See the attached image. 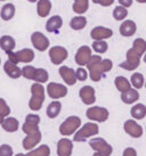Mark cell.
Here are the masks:
<instances>
[{
    "label": "cell",
    "mask_w": 146,
    "mask_h": 156,
    "mask_svg": "<svg viewBox=\"0 0 146 156\" xmlns=\"http://www.w3.org/2000/svg\"><path fill=\"white\" fill-rule=\"evenodd\" d=\"M6 54L8 56V61H10L14 64H17V63H31L35 59V51L30 48L21 49L17 52L7 51Z\"/></svg>",
    "instance_id": "5b68a950"
},
{
    "label": "cell",
    "mask_w": 146,
    "mask_h": 156,
    "mask_svg": "<svg viewBox=\"0 0 146 156\" xmlns=\"http://www.w3.org/2000/svg\"><path fill=\"white\" fill-rule=\"evenodd\" d=\"M73 151L72 141L68 138L60 139L57 144V155L58 156H71Z\"/></svg>",
    "instance_id": "e0dca14e"
},
{
    "label": "cell",
    "mask_w": 146,
    "mask_h": 156,
    "mask_svg": "<svg viewBox=\"0 0 146 156\" xmlns=\"http://www.w3.org/2000/svg\"><path fill=\"white\" fill-rule=\"evenodd\" d=\"M136 30H137L136 23L130 20L122 22V24L120 25V33L123 37H131L136 33Z\"/></svg>",
    "instance_id": "d6986e66"
},
{
    "label": "cell",
    "mask_w": 146,
    "mask_h": 156,
    "mask_svg": "<svg viewBox=\"0 0 146 156\" xmlns=\"http://www.w3.org/2000/svg\"><path fill=\"white\" fill-rule=\"evenodd\" d=\"M4 71L6 72V74L8 75L9 78L12 79H18L22 75L21 69L16 64L12 63L10 61H7L4 64Z\"/></svg>",
    "instance_id": "44dd1931"
},
{
    "label": "cell",
    "mask_w": 146,
    "mask_h": 156,
    "mask_svg": "<svg viewBox=\"0 0 146 156\" xmlns=\"http://www.w3.org/2000/svg\"><path fill=\"white\" fill-rule=\"evenodd\" d=\"M123 156H137V153L136 151L131 147H128L125 149V152H123Z\"/></svg>",
    "instance_id": "7bdbcfd3"
},
{
    "label": "cell",
    "mask_w": 146,
    "mask_h": 156,
    "mask_svg": "<svg viewBox=\"0 0 146 156\" xmlns=\"http://www.w3.org/2000/svg\"><path fill=\"white\" fill-rule=\"evenodd\" d=\"M136 1L141 2V4H145V2H146V0H136Z\"/></svg>",
    "instance_id": "bcb514c9"
},
{
    "label": "cell",
    "mask_w": 146,
    "mask_h": 156,
    "mask_svg": "<svg viewBox=\"0 0 146 156\" xmlns=\"http://www.w3.org/2000/svg\"><path fill=\"white\" fill-rule=\"evenodd\" d=\"M87 67L89 69L90 79L95 82L100 81L103 74L111 71L113 67V63L111 59H102L99 55H91L89 62L87 63Z\"/></svg>",
    "instance_id": "7a4b0ae2"
},
{
    "label": "cell",
    "mask_w": 146,
    "mask_h": 156,
    "mask_svg": "<svg viewBox=\"0 0 146 156\" xmlns=\"http://www.w3.org/2000/svg\"><path fill=\"white\" fill-rule=\"evenodd\" d=\"M91 47L94 49V51H96L97 54H104L108 50V44L105 40H95L91 44Z\"/></svg>",
    "instance_id": "e575fe53"
},
{
    "label": "cell",
    "mask_w": 146,
    "mask_h": 156,
    "mask_svg": "<svg viewBox=\"0 0 146 156\" xmlns=\"http://www.w3.org/2000/svg\"><path fill=\"white\" fill-rule=\"evenodd\" d=\"M86 115L91 121L105 122L108 119V111L105 107L94 106V107H90V108L87 109Z\"/></svg>",
    "instance_id": "9c48e42d"
},
{
    "label": "cell",
    "mask_w": 146,
    "mask_h": 156,
    "mask_svg": "<svg viewBox=\"0 0 146 156\" xmlns=\"http://www.w3.org/2000/svg\"><path fill=\"white\" fill-rule=\"evenodd\" d=\"M25 122L31 123V124H38L40 123V116L35 115V114H27L25 117Z\"/></svg>",
    "instance_id": "60d3db41"
},
{
    "label": "cell",
    "mask_w": 146,
    "mask_h": 156,
    "mask_svg": "<svg viewBox=\"0 0 146 156\" xmlns=\"http://www.w3.org/2000/svg\"><path fill=\"white\" fill-rule=\"evenodd\" d=\"M22 130L24 133H26V137L23 140V148L26 151L33 149L41 140V132L39 130L38 124H31L24 122Z\"/></svg>",
    "instance_id": "3957f363"
},
{
    "label": "cell",
    "mask_w": 146,
    "mask_h": 156,
    "mask_svg": "<svg viewBox=\"0 0 146 156\" xmlns=\"http://www.w3.org/2000/svg\"><path fill=\"white\" fill-rule=\"evenodd\" d=\"M87 25V18L85 16H75L70 21V26L72 30L79 31L85 29Z\"/></svg>",
    "instance_id": "f1b7e54d"
},
{
    "label": "cell",
    "mask_w": 146,
    "mask_h": 156,
    "mask_svg": "<svg viewBox=\"0 0 146 156\" xmlns=\"http://www.w3.org/2000/svg\"><path fill=\"white\" fill-rule=\"evenodd\" d=\"M35 67L31 65H26L24 66L23 69H21V73L22 76H24L27 80H33V76H35Z\"/></svg>",
    "instance_id": "8d00e7d4"
},
{
    "label": "cell",
    "mask_w": 146,
    "mask_h": 156,
    "mask_svg": "<svg viewBox=\"0 0 146 156\" xmlns=\"http://www.w3.org/2000/svg\"><path fill=\"white\" fill-rule=\"evenodd\" d=\"M60 78L64 80V82L69 86H73L77 83V78H75V71L69 66H60Z\"/></svg>",
    "instance_id": "2e32d148"
},
{
    "label": "cell",
    "mask_w": 146,
    "mask_h": 156,
    "mask_svg": "<svg viewBox=\"0 0 146 156\" xmlns=\"http://www.w3.org/2000/svg\"><path fill=\"white\" fill-rule=\"evenodd\" d=\"M91 57V48L88 46H82L78 49L75 54V63L79 66H85Z\"/></svg>",
    "instance_id": "4fadbf2b"
},
{
    "label": "cell",
    "mask_w": 146,
    "mask_h": 156,
    "mask_svg": "<svg viewBox=\"0 0 146 156\" xmlns=\"http://www.w3.org/2000/svg\"><path fill=\"white\" fill-rule=\"evenodd\" d=\"M15 46H16V42H15L13 37H10V35H2L0 38V48L5 52L13 51Z\"/></svg>",
    "instance_id": "603a6c76"
},
{
    "label": "cell",
    "mask_w": 146,
    "mask_h": 156,
    "mask_svg": "<svg viewBox=\"0 0 146 156\" xmlns=\"http://www.w3.org/2000/svg\"><path fill=\"white\" fill-rule=\"evenodd\" d=\"M62 25H63L62 17L58 16V15H55V16L50 17L47 21V23H46V30L48 32H50V33H54V32H57V31L60 30Z\"/></svg>",
    "instance_id": "ffe728a7"
},
{
    "label": "cell",
    "mask_w": 146,
    "mask_h": 156,
    "mask_svg": "<svg viewBox=\"0 0 146 156\" xmlns=\"http://www.w3.org/2000/svg\"><path fill=\"white\" fill-rule=\"evenodd\" d=\"M130 114H131V116L133 119L143 120L146 116V106L144 104L135 105L133 108H131V111H130Z\"/></svg>",
    "instance_id": "f546056e"
},
{
    "label": "cell",
    "mask_w": 146,
    "mask_h": 156,
    "mask_svg": "<svg viewBox=\"0 0 146 156\" xmlns=\"http://www.w3.org/2000/svg\"><path fill=\"white\" fill-rule=\"evenodd\" d=\"M9 113H10V108L6 103V100L0 98V115L2 117H6L9 115Z\"/></svg>",
    "instance_id": "74e56055"
},
{
    "label": "cell",
    "mask_w": 146,
    "mask_h": 156,
    "mask_svg": "<svg viewBox=\"0 0 146 156\" xmlns=\"http://www.w3.org/2000/svg\"><path fill=\"white\" fill-rule=\"evenodd\" d=\"M79 96L81 98L82 103L86 105H91L96 101V96H95V89L90 86H85L79 91Z\"/></svg>",
    "instance_id": "9a60e30c"
},
{
    "label": "cell",
    "mask_w": 146,
    "mask_h": 156,
    "mask_svg": "<svg viewBox=\"0 0 146 156\" xmlns=\"http://www.w3.org/2000/svg\"><path fill=\"white\" fill-rule=\"evenodd\" d=\"M52 10V2L50 0H38L37 13L40 17H47Z\"/></svg>",
    "instance_id": "7402d4cb"
},
{
    "label": "cell",
    "mask_w": 146,
    "mask_h": 156,
    "mask_svg": "<svg viewBox=\"0 0 146 156\" xmlns=\"http://www.w3.org/2000/svg\"><path fill=\"white\" fill-rule=\"evenodd\" d=\"M119 4L120 6L125 7V8H128L133 5V0H119Z\"/></svg>",
    "instance_id": "ee69618b"
},
{
    "label": "cell",
    "mask_w": 146,
    "mask_h": 156,
    "mask_svg": "<svg viewBox=\"0 0 146 156\" xmlns=\"http://www.w3.org/2000/svg\"><path fill=\"white\" fill-rule=\"evenodd\" d=\"M18 124L20 123H18V121L15 117H8V119L4 120L2 123H1L4 130L7 131V132H15V131H17Z\"/></svg>",
    "instance_id": "4316f807"
},
{
    "label": "cell",
    "mask_w": 146,
    "mask_h": 156,
    "mask_svg": "<svg viewBox=\"0 0 146 156\" xmlns=\"http://www.w3.org/2000/svg\"><path fill=\"white\" fill-rule=\"evenodd\" d=\"M139 98V94H138L137 89H129V90L122 92L121 95V100L125 103V104H133L136 100H138Z\"/></svg>",
    "instance_id": "cb8c5ba5"
},
{
    "label": "cell",
    "mask_w": 146,
    "mask_h": 156,
    "mask_svg": "<svg viewBox=\"0 0 146 156\" xmlns=\"http://www.w3.org/2000/svg\"><path fill=\"white\" fill-rule=\"evenodd\" d=\"M15 156H26V155H24V154H21V153H20V154H17V155H15Z\"/></svg>",
    "instance_id": "681fc988"
},
{
    "label": "cell",
    "mask_w": 146,
    "mask_h": 156,
    "mask_svg": "<svg viewBox=\"0 0 146 156\" xmlns=\"http://www.w3.org/2000/svg\"><path fill=\"white\" fill-rule=\"evenodd\" d=\"M94 4H97V5H100V6H103V7H108V6H111L113 2H114V0H91Z\"/></svg>",
    "instance_id": "b9f144b4"
},
{
    "label": "cell",
    "mask_w": 146,
    "mask_h": 156,
    "mask_svg": "<svg viewBox=\"0 0 146 156\" xmlns=\"http://www.w3.org/2000/svg\"><path fill=\"white\" fill-rule=\"evenodd\" d=\"M50 155V148L48 147L47 145H42L38 147L37 149L30 151L26 154V156H49Z\"/></svg>",
    "instance_id": "d6a6232c"
},
{
    "label": "cell",
    "mask_w": 146,
    "mask_h": 156,
    "mask_svg": "<svg viewBox=\"0 0 146 156\" xmlns=\"http://www.w3.org/2000/svg\"><path fill=\"white\" fill-rule=\"evenodd\" d=\"M146 51V41L142 38L135 39L133 44V48H130L127 51V61L119 64L121 69L127 71H133L141 64L142 56Z\"/></svg>",
    "instance_id": "6da1fadb"
},
{
    "label": "cell",
    "mask_w": 146,
    "mask_h": 156,
    "mask_svg": "<svg viewBox=\"0 0 146 156\" xmlns=\"http://www.w3.org/2000/svg\"><path fill=\"white\" fill-rule=\"evenodd\" d=\"M72 8L74 13H77L78 15H82L89 8V0H74Z\"/></svg>",
    "instance_id": "484cf974"
},
{
    "label": "cell",
    "mask_w": 146,
    "mask_h": 156,
    "mask_svg": "<svg viewBox=\"0 0 146 156\" xmlns=\"http://www.w3.org/2000/svg\"><path fill=\"white\" fill-rule=\"evenodd\" d=\"M0 156H13V148L9 145L0 146Z\"/></svg>",
    "instance_id": "ab89813d"
},
{
    "label": "cell",
    "mask_w": 146,
    "mask_h": 156,
    "mask_svg": "<svg viewBox=\"0 0 146 156\" xmlns=\"http://www.w3.org/2000/svg\"><path fill=\"white\" fill-rule=\"evenodd\" d=\"M69 52L68 49L60 46H55L49 49V58L54 65H60L68 58Z\"/></svg>",
    "instance_id": "ba28073f"
},
{
    "label": "cell",
    "mask_w": 146,
    "mask_h": 156,
    "mask_svg": "<svg viewBox=\"0 0 146 156\" xmlns=\"http://www.w3.org/2000/svg\"><path fill=\"white\" fill-rule=\"evenodd\" d=\"M128 16V9L122 6H116L113 10V17L116 21H123Z\"/></svg>",
    "instance_id": "d590c367"
},
{
    "label": "cell",
    "mask_w": 146,
    "mask_h": 156,
    "mask_svg": "<svg viewBox=\"0 0 146 156\" xmlns=\"http://www.w3.org/2000/svg\"><path fill=\"white\" fill-rule=\"evenodd\" d=\"M98 126L96 123H91V122H88L86 124H83L82 128L79 129L73 140L77 141V143H80V141H85L86 139H88L91 136H96L98 133Z\"/></svg>",
    "instance_id": "8992f818"
},
{
    "label": "cell",
    "mask_w": 146,
    "mask_h": 156,
    "mask_svg": "<svg viewBox=\"0 0 146 156\" xmlns=\"http://www.w3.org/2000/svg\"><path fill=\"white\" fill-rule=\"evenodd\" d=\"M62 109V104L57 100H54L50 104L48 105L47 107V116L50 119H55L56 116H58Z\"/></svg>",
    "instance_id": "83f0119b"
},
{
    "label": "cell",
    "mask_w": 146,
    "mask_h": 156,
    "mask_svg": "<svg viewBox=\"0 0 146 156\" xmlns=\"http://www.w3.org/2000/svg\"><path fill=\"white\" fill-rule=\"evenodd\" d=\"M130 84L133 86L135 89H142L144 87V82H145V80H144V75L142 73H133L131 75V78H130Z\"/></svg>",
    "instance_id": "1f68e13d"
},
{
    "label": "cell",
    "mask_w": 146,
    "mask_h": 156,
    "mask_svg": "<svg viewBox=\"0 0 146 156\" xmlns=\"http://www.w3.org/2000/svg\"><path fill=\"white\" fill-rule=\"evenodd\" d=\"M47 94L52 99H60L68 95V88L60 83L50 82L47 86Z\"/></svg>",
    "instance_id": "30bf717a"
},
{
    "label": "cell",
    "mask_w": 146,
    "mask_h": 156,
    "mask_svg": "<svg viewBox=\"0 0 146 156\" xmlns=\"http://www.w3.org/2000/svg\"><path fill=\"white\" fill-rule=\"evenodd\" d=\"M27 1H30V2H37L38 0H27Z\"/></svg>",
    "instance_id": "c3c4849f"
},
{
    "label": "cell",
    "mask_w": 146,
    "mask_h": 156,
    "mask_svg": "<svg viewBox=\"0 0 146 156\" xmlns=\"http://www.w3.org/2000/svg\"><path fill=\"white\" fill-rule=\"evenodd\" d=\"M125 131L133 138H141L143 136V128L142 126L137 124V122L133 120H128L125 122Z\"/></svg>",
    "instance_id": "5bb4252c"
},
{
    "label": "cell",
    "mask_w": 146,
    "mask_h": 156,
    "mask_svg": "<svg viewBox=\"0 0 146 156\" xmlns=\"http://www.w3.org/2000/svg\"><path fill=\"white\" fill-rule=\"evenodd\" d=\"M89 145L91 146L93 149H95L96 152H99L106 156H110L113 152V148L110 144L105 141V139L103 138H93L89 141Z\"/></svg>",
    "instance_id": "7c38bea8"
},
{
    "label": "cell",
    "mask_w": 146,
    "mask_h": 156,
    "mask_svg": "<svg viewBox=\"0 0 146 156\" xmlns=\"http://www.w3.org/2000/svg\"><path fill=\"white\" fill-rule=\"evenodd\" d=\"M0 62H1V59H0Z\"/></svg>",
    "instance_id": "816d5d0a"
},
{
    "label": "cell",
    "mask_w": 146,
    "mask_h": 156,
    "mask_svg": "<svg viewBox=\"0 0 146 156\" xmlns=\"http://www.w3.org/2000/svg\"><path fill=\"white\" fill-rule=\"evenodd\" d=\"M112 35H113V31L104 26H96L90 32V37L94 40H105L111 38Z\"/></svg>",
    "instance_id": "ac0fdd59"
},
{
    "label": "cell",
    "mask_w": 146,
    "mask_h": 156,
    "mask_svg": "<svg viewBox=\"0 0 146 156\" xmlns=\"http://www.w3.org/2000/svg\"><path fill=\"white\" fill-rule=\"evenodd\" d=\"M75 78L79 81H86L87 78H88V73H87V71L83 67H79L75 71Z\"/></svg>",
    "instance_id": "f35d334b"
},
{
    "label": "cell",
    "mask_w": 146,
    "mask_h": 156,
    "mask_svg": "<svg viewBox=\"0 0 146 156\" xmlns=\"http://www.w3.org/2000/svg\"><path fill=\"white\" fill-rule=\"evenodd\" d=\"M31 97L29 101V107L32 111H40L45 100V88L41 83H33L31 87Z\"/></svg>",
    "instance_id": "277c9868"
},
{
    "label": "cell",
    "mask_w": 146,
    "mask_h": 156,
    "mask_svg": "<svg viewBox=\"0 0 146 156\" xmlns=\"http://www.w3.org/2000/svg\"><path fill=\"white\" fill-rule=\"evenodd\" d=\"M2 121H4V117H2V116H1V115H0V124L2 123Z\"/></svg>",
    "instance_id": "7dc6e473"
},
{
    "label": "cell",
    "mask_w": 146,
    "mask_h": 156,
    "mask_svg": "<svg viewBox=\"0 0 146 156\" xmlns=\"http://www.w3.org/2000/svg\"><path fill=\"white\" fill-rule=\"evenodd\" d=\"M15 6L13 4H6L2 6V8L0 10V16L4 21H10L15 16Z\"/></svg>",
    "instance_id": "d4e9b609"
},
{
    "label": "cell",
    "mask_w": 146,
    "mask_h": 156,
    "mask_svg": "<svg viewBox=\"0 0 146 156\" xmlns=\"http://www.w3.org/2000/svg\"><path fill=\"white\" fill-rule=\"evenodd\" d=\"M93 156H106V155H104V154H102V153H99V152H96L93 154Z\"/></svg>",
    "instance_id": "f6af8a7d"
},
{
    "label": "cell",
    "mask_w": 146,
    "mask_h": 156,
    "mask_svg": "<svg viewBox=\"0 0 146 156\" xmlns=\"http://www.w3.org/2000/svg\"><path fill=\"white\" fill-rule=\"evenodd\" d=\"M81 120L78 116H70L65 120L60 126V132L62 136H71L80 128Z\"/></svg>",
    "instance_id": "52a82bcc"
},
{
    "label": "cell",
    "mask_w": 146,
    "mask_h": 156,
    "mask_svg": "<svg viewBox=\"0 0 146 156\" xmlns=\"http://www.w3.org/2000/svg\"><path fill=\"white\" fill-rule=\"evenodd\" d=\"M114 83H115L116 89L120 92H125V91L129 90L131 88V84L128 81V79L125 78V76H116L115 80H114Z\"/></svg>",
    "instance_id": "4dcf8cb0"
},
{
    "label": "cell",
    "mask_w": 146,
    "mask_h": 156,
    "mask_svg": "<svg viewBox=\"0 0 146 156\" xmlns=\"http://www.w3.org/2000/svg\"><path fill=\"white\" fill-rule=\"evenodd\" d=\"M0 1H5V0H0Z\"/></svg>",
    "instance_id": "f907efd6"
},
{
    "label": "cell",
    "mask_w": 146,
    "mask_h": 156,
    "mask_svg": "<svg viewBox=\"0 0 146 156\" xmlns=\"http://www.w3.org/2000/svg\"><path fill=\"white\" fill-rule=\"evenodd\" d=\"M48 72L45 69H35V76H33V81L38 83H43L48 81Z\"/></svg>",
    "instance_id": "836d02e7"
},
{
    "label": "cell",
    "mask_w": 146,
    "mask_h": 156,
    "mask_svg": "<svg viewBox=\"0 0 146 156\" xmlns=\"http://www.w3.org/2000/svg\"><path fill=\"white\" fill-rule=\"evenodd\" d=\"M31 42L33 44V47L39 51H45L50 44L49 39L41 32H33L31 35Z\"/></svg>",
    "instance_id": "8fae6325"
}]
</instances>
